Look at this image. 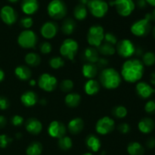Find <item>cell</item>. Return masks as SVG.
Masks as SVG:
<instances>
[{
	"label": "cell",
	"mask_w": 155,
	"mask_h": 155,
	"mask_svg": "<svg viewBox=\"0 0 155 155\" xmlns=\"http://www.w3.org/2000/svg\"><path fill=\"white\" fill-rule=\"evenodd\" d=\"M0 18L3 23L7 25H13L18 19L16 11L10 5H5L0 10Z\"/></svg>",
	"instance_id": "4fadbf2b"
},
{
	"label": "cell",
	"mask_w": 155,
	"mask_h": 155,
	"mask_svg": "<svg viewBox=\"0 0 155 155\" xmlns=\"http://www.w3.org/2000/svg\"><path fill=\"white\" fill-rule=\"evenodd\" d=\"M39 7L38 0H22L21 8L22 12L27 15H32L36 13Z\"/></svg>",
	"instance_id": "e0dca14e"
},
{
	"label": "cell",
	"mask_w": 155,
	"mask_h": 155,
	"mask_svg": "<svg viewBox=\"0 0 155 155\" xmlns=\"http://www.w3.org/2000/svg\"><path fill=\"white\" fill-rule=\"evenodd\" d=\"M97 63V67L98 68H105L107 67V65L108 64V60L105 58H99L98 60V61L96 62Z\"/></svg>",
	"instance_id": "7dc6e473"
},
{
	"label": "cell",
	"mask_w": 155,
	"mask_h": 155,
	"mask_svg": "<svg viewBox=\"0 0 155 155\" xmlns=\"http://www.w3.org/2000/svg\"><path fill=\"white\" fill-rule=\"evenodd\" d=\"M4 78H5V73L4 71L0 68V83L4 80Z\"/></svg>",
	"instance_id": "db71d44e"
},
{
	"label": "cell",
	"mask_w": 155,
	"mask_h": 155,
	"mask_svg": "<svg viewBox=\"0 0 155 155\" xmlns=\"http://www.w3.org/2000/svg\"><path fill=\"white\" fill-rule=\"evenodd\" d=\"M29 83H30V85L31 86H35L36 84V82L35 80H32V79H30V80H29Z\"/></svg>",
	"instance_id": "9f6ffc18"
},
{
	"label": "cell",
	"mask_w": 155,
	"mask_h": 155,
	"mask_svg": "<svg viewBox=\"0 0 155 155\" xmlns=\"http://www.w3.org/2000/svg\"><path fill=\"white\" fill-rule=\"evenodd\" d=\"M38 86L45 92H51L54 91L57 87L58 80L54 76L45 73L39 77Z\"/></svg>",
	"instance_id": "8fae6325"
},
{
	"label": "cell",
	"mask_w": 155,
	"mask_h": 155,
	"mask_svg": "<svg viewBox=\"0 0 155 155\" xmlns=\"http://www.w3.org/2000/svg\"><path fill=\"white\" fill-rule=\"evenodd\" d=\"M145 110L147 114H153L155 113V101L150 100L145 104Z\"/></svg>",
	"instance_id": "7bdbcfd3"
},
{
	"label": "cell",
	"mask_w": 155,
	"mask_h": 155,
	"mask_svg": "<svg viewBox=\"0 0 155 155\" xmlns=\"http://www.w3.org/2000/svg\"><path fill=\"white\" fill-rule=\"evenodd\" d=\"M145 71V66L139 59H129L121 68L120 76L127 83H138L142 80Z\"/></svg>",
	"instance_id": "6da1fadb"
},
{
	"label": "cell",
	"mask_w": 155,
	"mask_h": 155,
	"mask_svg": "<svg viewBox=\"0 0 155 155\" xmlns=\"http://www.w3.org/2000/svg\"><path fill=\"white\" fill-rule=\"evenodd\" d=\"M21 101L25 107H33L38 102L37 95L33 91H27L21 95Z\"/></svg>",
	"instance_id": "ffe728a7"
},
{
	"label": "cell",
	"mask_w": 155,
	"mask_h": 155,
	"mask_svg": "<svg viewBox=\"0 0 155 155\" xmlns=\"http://www.w3.org/2000/svg\"><path fill=\"white\" fill-rule=\"evenodd\" d=\"M144 66L151 67L155 64V54L152 51H147L142 55V61Z\"/></svg>",
	"instance_id": "e575fe53"
},
{
	"label": "cell",
	"mask_w": 155,
	"mask_h": 155,
	"mask_svg": "<svg viewBox=\"0 0 155 155\" xmlns=\"http://www.w3.org/2000/svg\"><path fill=\"white\" fill-rule=\"evenodd\" d=\"M112 114L114 117L119 119H122V118L126 117L128 114V110H127V107H124L123 105H118L116 106L112 110Z\"/></svg>",
	"instance_id": "d590c367"
},
{
	"label": "cell",
	"mask_w": 155,
	"mask_h": 155,
	"mask_svg": "<svg viewBox=\"0 0 155 155\" xmlns=\"http://www.w3.org/2000/svg\"><path fill=\"white\" fill-rule=\"evenodd\" d=\"M78 49V42L75 39L68 38L65 39L61 45L60 53L62 57L70 61H74Z\"/></svg>",
	"instance_id": "277c9868"
},
{
	"label": "cell",
	"mask_w": 155,
	"mask_h": 155,
	"mask_svg": "<svg viewBox=\"0 0 155 155\" xmlns=\"http://www.w3.org/2000/svg\"><path fill=\"white\" fill-rule=\"evenodd\" d=\"M26 130L32 135H38L42 132V124L36 118H30L25 124Z\"/></svg>",
	"instance_id": "ac0fdd59"
},
{
	"label": "cell",
	"mask_w": 155,
	"mask_h": 155,
	"mask_svg": "<svg viewBox=\"0 0 155 155\" xmlns=\"http://www.w3.org/2000/svg\"><path fill=\"white\" fill-rule=\"evenodd\" d=\"M49 65L51 68L54 70H58L61 68L64 65V61L61 57L55 56L51 58L49 60Z\"/></svg>",
	"instance_id": "8d00e7d4"
},
{
	"label": "cell",
	"mask_w": 155,
	"mask_h": 155,
	"mask_svg": "<svg viewBox=\"0 0 155 155\" xmlns=\"http://www.w3.org/2000/svg\"><path fill=\"white\" fill-rule=\"evenodd\" d=\"M7 124V119L2 115H0V129L4 128Z\"/></svg>",
	"instance_id": "f907efd6"
},
{
	"label": "cell",
	"mask_w": 155,
	"mask_h": 155,
	"mask_svg": "<svg viewBox=\"0 0 155 155\" xmlns=\"http://www.w3.org/2000/svg\"><path fill=\"white\" fill-rule=\"evenodd\" d=\"M80 4H82V5H87V4L88 3H89V0H80Z\"/></svg>",
	"instance_id": "680465c9"
},
{
	"label": "cell",
	"mask_w": 155,
	"mask_h": 155,
	"mask_svg": "<svg viewBox=\"0 0 155 155\" xmlns=\"http://www.w3.org/2000/svg\"><path fill=\"white\" fill-rule=\"evenodd\" d=\"M151 22L146 18H143V19H140L136 21L132 24L131 27H130L132 33L138 37L147 36L151 31Z\"/></svg>",
	"instance_id": "30bf717a"
},
{
	"label": "cell",
	"mask_w": 155,
	"mask_h": 155,
	"mask_svg": "<svg viewBox=\"0 0 155 155\" xmlns=\"http://www.w3.org/2000/svg\"><path fill=\"white\" fill-rule=\"evenodd\" d=\"M39 49L42 54H48L49 53L51 52V50H52V46H51V43L48 42H43L42 43H41L40 47H39Z\"/></svg>",
	"instance_id": "b9f144b4"
},
{
	"label": "cell",
	"mask_w": 155,
	"mask_h": 155,
	"mask_svg": "<svg viewBox=\"0 0 155 155\" xmlns=\"http://www.w3.org/2000/svg\"><path fill=\"white\" fill-rule=\"evenodd\" d=\"M117 130L121 134H128L130 130H131V128H130V126L128 124L123 123V124H120L118 126Z\"/></svg>",
	"instance_id": "ee69618b"
},
{
	"label": "cell",
	"mask_w": 155,
	"mask_h": 155,
	"mask_svg": "<svg viewBox=\"0 0 155 155\" xmlns=\"http://www.w3.org/2000/svg\"><path fill=\"white\" fill-rule=\"evenodd\" d=\"M150 83H151V86H155V71L151 73L150 75Z\"/></svg>",
	"instance_id": "816d5d0a"
},
{
	"label": "cell",
	"mask_w": 155,
	"mask_h": 155,
	"mask_svg": "<svg viewBox=\"0 0 155 155\" xmlns=\"http://www.w3.org/2000/svg\"><path fill=\"white\" fill-rule=\"evenodd\" d=\"M58 145L59 148L63 151H68L72 148L73 141L69 136H64L58 139Z\"/></svg>",
	"instance_id": "836d02e7"
},
{
	"label": "cell",
	"mask_w": 155,
	"mask_h": 155,
	"mask_svg": "<svg viewBox=\"0 0 155 155\" xmlns=\"http://www.w3.org/2000/svg\"><path fill=\"white\" fill-rule=\"evenodd\" d=\"M8 1L11 3H15V2H17L19 1V0H8Z\"/></svg>",
	"instance_id": "94428289"
},
{
	"label": "cell",
	"mask_w": 155,
	"mask_h": 155,
	"mask_svg": "<svg viewBox=\"0 0 155 155\" xmlns=\"http://www.w3.org/2000/svg\"><path fill=\"white\" fill-rule=\"evenodd\" d=\"M98 73V67L95 64L86 63L82 68V74L86 78L91 80L93 79Z\"/></svg>",
	"instance_id": "484cf974"
},
{
	"label": "cell",
	"mask_w": 155,
	"mask_h": 155,
	"mask_svg": "<svg viewBox=\"0 0 155 155\" xmlns=\"http://www.w3.org/2000/svg\"><path fill=\"white\" fill-rule=\"evenodd\" d=\"M83 155H93V154H92L91 152H86V153H84Z\"/></svg>",
	"instance_id": "6125c7cd"
},
{
	"label": "cell",
	"mask_w": 155,
	"mask_h": 155,
	"mask_svg": "<svg viewBox=\"0 0 155 155\" xmlns=\"http://www.w3.org/2000/svg\"><path fill=\"white\" fill-rule=\"evenodd\" d=\"M138 95L142 98L146 99L155 93V88L146 82H138L136 86Z\"/></svg>",
	"instance_id": "2e32d148"
},
{
	"label": "cell",
	"mask_w": 155,
	"mask_h": 155,
	"mask_svg": "<svg viewBox=\"0 0 155 155\" xmlns=\"http://www.w3.org/2000/svg\"><path fill=\"white\" fill-rule=\"evenodd\" d=\"M11 122H12V125L15 127H20L24 123V118L20 115H15L11 119Z\"/></svg>",
	"instance_id": "f6af8a7d"
},
{
	"label": "cell",
	"mask_w": 155,
	"mask_h": 155,
	"mask_svg": "<svg viewBox=\"0 0 155 155\" xmlns=\"http://www.w3.org/2000/svg\"><path fill=\"white\" fill-rule=\"evenodd\" d=\"M146 146L150 149H152L155 147V139L153 137L149 138L146 142Z\"/></svg>",
	"instance_id": "c3c4849f"
},
{
	"label": "cell",
	"mask_w": 155,
	"mask_h": 155,
	"mask_svg": "<svg viewBox=\"0 0 155 155\" xmlns=\"http://www.w3.org/2000/svg\"><path fill=\"white\" fill-rule=\"evenodd\" d=\"M38 38L36 33L31 30H24L18 37V43L21 48L25 49L33 48L37 43Z\"/></svg>",
	"instance_id": "8992f818"
},
{
	"label": "cell",
	"mask_w": 155,
	"mask_h": 155,
	"mask_svg": "<svg viewBox=\"0 0 155 155\" xmlns=\"http://www.w3.org/2000/svg\"><path fill=\"white\" fill-rule=\"evenodd\" d=\"M87 8L91 15L97 18H102L108 12V4L104 0H89Z\"/></svg>",
	"instance_id": "52a82bcc"
},
{
	"label": "cell",
	"mask_w": 155,
	"mask_h": 155,
	"mask_svg": "<svg viewBox=\"0 0 155 155\" xmlns=\"http://www.w3.org/2000/svg\"><path fill=\"white\" fill-rule=\"evenodd\" d=\"M153 36H154V37L155 39V26H154V29H153Z\"/></svg>",
	"instance_id": "be15d7a7"
},
{
	"label": "cell",
	"mask_w": 155,
	"mask_h": 155,
	"mask_svg": "<svg viewBox=\"0 0 155 155\" xmlns=\"http://www.w3.org/2000/svg\"><path fill=\"white\" fill-rule=\"evenodd\" d=\"M13 139L5 134L0 135V148H5L9 145L11 142H12Z\"/></svg>",
	"instance_id": "ab89813d"
},
{
	"label": "cell",
	"mask_w": 155,
	"mask_h": 155,
	"mask_svg": "<svg viewBox=\"0 0 155 155\" xmlns=\"http://www.w3.org/2000/svg\"><path fill=\"white\" fill-rule=\"evenodd\" d=\"M76 29L75 21L71 18H67L64 21L61 25V31L64 34L69 35L72 34Z\"/></svg>",
	"instance_id": "f1b7e54d"
},
{
	"label": "cell",
	"mask_w": 155,
	"mask_h": 155,
	"mask_svg": "<svg viewBox=\"0 0 155 155\" xmlns=\"http://www.w3.org/2000/svg\"><path fill=\"white\" fill-rule=\"evenodd\" d=\"M145 2H146V3L149 4L150 5L155 7V0H145Z\"/></svg>",
	"instance_id": "11a10c76"
},
{
	"label": "cell",
	"mask_w": 155,
	"mask_h": 155,
	"mask_svg": "<svg viewBox=\"0 0 155 155\" xmlns=\"http://www.w3.org/2000/svg\"><path fill=\"white\" fill-rule=\"evenodd\" d=\"M67 12V5L62 0H51L47 6L48 15L54 20H60L64 18Z\"/></svg>",
	"instance_id": "3957f363"
},
{
	"label": "cell",
	"mask_w": 155,
	"mask_h": 155,
	"mask_svg": "<svg viewBox=\"0 0 155 155\" xmlns=\"http://www.w3.org/2000/svg\"><path fill=\"white\" fill-rule=\"evenodd\" d=\"M110 5L114 6L118 15L122 17H128L134 12L136 4L133 0H114Z\"/></svg>",
	"instance_id": "ba28073f"
},
{
	"label": "cell",
	"mask_w": 155,
	"mask_h": 155,
	"mask_svg": "<svg viewBox=\"0 0 155 155\" xmlns=\"http://www.w3.org/2000/svg\"><path fill=\"white\" fill-rule=\"evenodd\" d=\"M22 136H23L22 134H21V133H18L16 135H15V137H16L18 139H21V138H22Z\"/></svg>",
	"instance_id": "91938a15"
},
{
	"label": "cell",
	"mask_w": 155,
	"mask_h": 155,
	"mask_svg": "<svg viewBox=\"0 0 155 155\" xmlns=\"http://www.w3.org/2000/svg\"><path fill=\"white\" fill-rule=\"evenodd\" d=\"M64 102L69 107H76L81 102V96L80 94L75 92H70L66 95L64 98Z\"/></svg>",
	"instance_id": "4316f807"
},
{
	"label": "cell",
	"mask_w": 155,
	"mask_h": 155,
	"mask_svg": "<svg viewBox=\"0 0 155 155\" xmlns=\"http://www.w3.org/2000/svg\"><path fill=\"white\" fill-rule=\"evenodd\" d=\"M115 48L117 54L124 58L132 57L136 53V50L134 43L128 39H124L117 42Z\"/></svg>",
	"instance_id": "9c48e42d"
},
{
	"label": "cell",
	"mask_w": 155,
	"mask_h": 155,
	"mask_svg": "<svg viewBox=\"0 0 155 155\" xmlns=\"http://www.w3.org/2000/svg\"><path fill=\"white\" fill-rule=\"evenodd\" d=\"M58 31V24L54 21H47L44 23L40 28V33L42 37L46 39H51L57 35Z\"/></svg>",
	"instance_id": "9a60e30c"
},
{
	"label": "cell",
	"mask_w": 155,
	"mask_h": 155,
	"mask_svg": "<svg viewBox=\"0 0 155 155\" xmlns=\"http://www.w3.org/2000/svg\"><path fill=\"white\" fill-rule=\"evenodd\" d=\"M146 2H145V0H138L137 1V5L138 6H139V8H145V6H146Z\"/></svg>",
	"instance_id": "f5cc1de1"
},
{
	"label": "cell",
	"mask_w": 155,
	"mask_h": 155,
	"mask_svg": "<svg viewBox=\"0 0 155 155\" xmlns=\"http://www.w3.org/2000/svg\"><path fill=\"white\" fill-rule=\"evenodd\" d=\"M104 42H107V43L110 44V45H117L118 40L117 36H115L114 33H104Z\"/></svg>",
	"instance_id": "f35d334b"
},
{
	"label": "cell",
	"mask_w": 155,
	"mask_h": 155,
	"mask_svg": "<svg viewBox=\"0 0 155 155\" xmlns=\"http://www.w3.org/2000/svg\"><path fill=\"white\" fill-rule=\"evenodd\" d=\"M26 64L30 67H37L41 63V58L35 52H30L26 54L24 58Z\"/></svg>",
	"instance_id": "f546056e"
},
{
	"label": "cell",
	"mask_w": 155,
	"mask_h": 155,
	"mask_svg": "<svg viewBox=\"0 0 155 155\" xmlns=\"http://www.w3.org/2000/svg\"><path fill=\"white\" fill-rule=\"evenodd\" d=\"M155 123L154 120L150 117H144L138 124L139 130L143 134H149L154 130Z\"/></svg>",
	"instance_id": "d6986e66"
},
{
	"label": "cell",
	"mask_w": 155,
	"mask_h": 155,
	"mask_svg": "<svg viewBox=\"0 0 155 155\" xmlns=\"http://www.w3.org/2000/svg\"><path fill=\"white\" fill-rule=\"evenodd\" d=\"M86 145L87 148L93 152H98L101 147V141L95 135H89L86 137Z\"/></svg>",
	"instance_id": "cb8c5ba5"
},
{
	"label": "cell",
	"mask_w": 155,
	"mask_h": 155,
	"mask_svg": "<svg viewBox=\"0 0 155 155\" xmlns=\"http://www.w3.org/2000/svg\"><path fill=\"white\" fill-rule=\"evenodd\" d=\"M9 106H10V103L8 98L5 96H0V110H7Z\"/></svg>",
	"instance_id": "bcb514c9"
},
{
	"label": "cell",
	"mask_w": 155,
	"mask_h": 155,
	"mask_svg": "<svg viewBox=\"0 0 155 155\" xmlns=\"http://www.w3.org/2000/svg\"><path fill=\"white\" fill-rule=\"evenodd\" d=\"M68 128L70 133L72 134H79L83 131V128H84V122L82 118L75 117L70 120V122L68 123Z\"/></svg>",
	"instance_id": "44dd1931"
},
{
	"label": "cell",
	"mask_w": 155,
	"mask_h": 155,
	"mask_svg": "<svg viewBox=\"0 0 155 155\" xmlns=\"http://www.w3.org/2000/svg\"><path fill=\"white\" fill-rule=\"evenodd\" d=\"M83 56H84L85 60L88 63L95 64L98 61V58H99V53H98V49H96L95 47L90 46L84 50Z\"/></svg>",
	"instance_id": "603a6c76"
},
{
	"label": "cell",
	"mask_w": 155,
	"mask_h": 155,
	"mask_svg": "<svg viewBox=\"0 0 155 155\" xmlns=\"http://www.w3.org/2000/svg\"><path fill=\"white\" fill-rule=\"evenodd\" d=\"M84 91L88 95H96L100 90V83L94 79L88 80L84 85Z\"/></svg>",
	"instance_id": "d4e9b609"
},
{
	"label": "cell",
	"mask_w": 155,
	"mask_h": 155,
	"mask_svg": "<svg viewBox=\"0 0 155 155\" xmlns=\"http://www.w3.org/2000/svg\"><path fill=\"white\" fill-rule=\"evenodd\" d=\"M98 51L99 54L104 56H111L115 54L116 48L113 45H110L107 42H104V43L102 42L101 45L98 47Z\"/></svg>",
	"instance_id": "4dcf8cb0"
},
{
	"label": "cell",
	"mask_w": 155,
	"mask_h": 155,
	"mask_svg": "<svg viewBox=\"0 0 155 155\" xmlns=\"http://www.w3.org/2000/svg\"><path fill=\"white\" fill-rule=\"evenodd\" d=\"M39 104H42V105H45V104H47V100L45 99V98H42L39 101Z\"/></svg>",
	"instance_id": "6f0895ef"
},
{
	"label": "cell",
	"mask_w": 155,
	"mask_h": 155,
	"mask_svg": "<svg viewBox=\"0 0 155 155\" xmlns=\"http://www.w3.org/2000/svg\"><path fill=\"white\" fill-rule=\"evenodd\" d=\"M115 127L114 120L110 117H103L100 118L95 125V130L97 133L102 136L109 134L111 133Z\"/></svg>",
	"instance_id": "7c38bea8"
},
{
	"label": "cell",
	"mask_w": 155,
	"mask_h": 155,
	"mask_svg": "<svg viewBox=\"0 0 155 155\" xmlns=\"http://www.w3.org/2000/svg\"><path fill=\"white\" fill-rule=\"evenodd\" d=\"M104 30L101 26L92 25L89 27L87 33V42L92 47H97L101 45L104 41Z\"/></svg>",
	"instance_id": "5b68a950"
},
{
	"label": "cell",
	"mask_w": 155,
	"mask_h": 155,
	"mask_svg": "<svg viewBox=\"0 0 155 155\" xmlns=\"http://www.w3.org/2000/svg\"><path fill=\"white\" fill-rule=\"evenodd\" d=\"M127 150L130 155H143L145 154V148L138 142H130L127 145Z\"/></svg>",
	"instance_id": "83f0119b"
},
{
	"label": "cell",
	"mask_w": 155,
	"mask_h": 155,
	"mask_svg": "<svg viewBox=\"0 0 155 155\" xmlns=\"http://www.w3.org/2000/svg\"><path fill=\"white\" fill-rule=\"evenodd\" d=\"M101 86L107 89H117L122 81V77L114 68H104L99 76Z\"/></svg>",
	"instance_id": "7a4b0ae2"
},
{
	"label": "cell",
	"mask_w": 155,
	"mask_h": 155,
	"mask_svg": "<svg viewBox=\"0 0 155 155\" xmlns=\"http://www.w3.org/2000/svg\"><path fill=\"white\" fill-rule=\"evenodd\" d=\"M88 15L87 8L82 4L77 5L74 10V16L78 21H83L86 19Z\"/></svg>",
	"instance_id": "d6a6232c"
},
{
	"label": "cell",
	"mask_w": 155,
	"mask_h": 155,
	"mask_svg": "<svg viewBox=\"0 0 155 155\" xmlns=\"http://www.w3.org/2000/svg\"><path fill=\"white\" fill-rule=\"evenodd\" d=\"M15 74L17 78L22 81L30 80L31 78L32 72L31 70L25 65H20L15 69Z\"/></svg>",
	"instance_id": "7402d4cb"
},
{
	"label": "cell",
	"mask_w": 155,
	"mask_h": 155,
	"mask_svg": "<svg viewBox=\"0 0 155 155\" xmlns=\"http://www.w3.org/2000/svg\"><path fill=\"white\" fill-rule=\"evenodd\" d=\"M74 82L71 80H69V79H66V80H64L61 83L60 89H61L62 92L70 93L72 91V89H74Z\"/></svg>",
	"instance_id": "74e56055"
},
{
	"label": "cell",
	"mask_w": 155,
	"mask_h": 155,
	"mask_svg": "<svg viewBox=\"0 0 155 155\" xmlns=\"http://www.w3.org/2000/svg\"><path fill=\"white\" fill-rule=\"evenodd\" d=\"M42 152V145L39 142H33L27 146L26 149L27 155H41Z\"/></svg>",
	"instance_id": "1f68e13d"
},
{
	"label": "cell",
	"mask_w": 155,
	"mask_h": 155,
	"mask_svg": "<svg viewBox=\"0 0 155 155\" xmlns=\"http://www.w3.org/2000/svg\"><path fill=\"white\" fill-rule=\"evenodd\" d=\"M20 24H21V27L27 29V30H29V29L33 26V20L31 17H24V18H23L21 20Z\"/></svg>",
	"instance_id": "60d3db41"
},
{
	"label": "cell",
	"mask_w": 155,
	"mask_h": 155,
	"mask_svg": "<svg viewBox=\"0 0 155 155\" xmlns=\"http://www.w3.org/2000/svg\"><path fill=\"white\" fill-rule=\"evenodd\" d=\"M48 133L51 137L59 139L66 134V127L60 121L53 120L48 126Z\"/></svg>",
	"instance_id": "5bb4252c"
},
{
	"label": "cell",
	"mask_w": 155,
	"mask_h": 155,
	"mask_svg": "<svg viewBox=\"0 0 155 155\" xmlns=\"http://www.w3.org/2000/svg\"><path fill=\"white\" fill-rule=\"evenodd\" d=\"M145 18H146L147 20H148L150 22H151V21H155V8L152 11V12H151V13L146 14L145 16Z\"/></svg>",
	"instance_id": "681fc988"
}]
</instances>
